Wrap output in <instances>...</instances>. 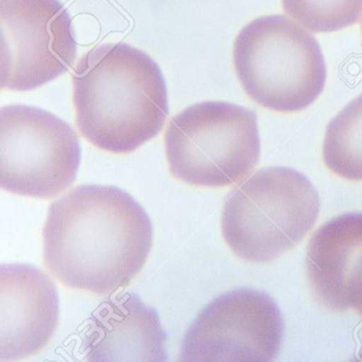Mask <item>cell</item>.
Instances as JSON below:
<instances>
[{
  "mask_svg": "<svg viewBox=\"0 0 362 362\" xmlns=\"http://www.w3.org/2000/svg\"><path fill=\"white\" fill-rule=\"evenodd\" d=\"M74 71L78 128L99 149L130 153L164 128L166 81L146 52L128 44H103L84 54Z\"/></svg>",
  "mask_w": 362,
  "mask_h": 362,
  "instance_id": "7a4b0ae2",
  "label": "cell"
},
{
  "mask_svg": "<svg viewBox=\"0 0 362 362\" xmlns=\"http://www.w3.org/2000/svg\"><path fill=\"white\" fill-rule=\"evenodd\" d=\"M165 150L171 175L188 185L240 184L259 160L257 116L224 101L196 103L171 118Z\"/></svg>",
  "mask_w": 362,
  "mask_h": 362,
  "instance_id": "5b68a950",
  "label": "cell"
},
{
  "mask_svg": "<svg viewBox=\"0 0 362 362\" xmlns=\"http://www.w3.org/2000/svg\"><path fill=\"white\" fill-rule=\"evenodd\" d=\"M320 198L311 182L289 167H264L226 200L221 230L245 262L270 264L302 243L315 226Z\"/></svg>",
  "mask_w": 362,
  "mask_h": 362,
  "instance_id": "3957f363",
  "label": "cell"
},
{
  "mask_svg": "<svg viewBox=\"0 0 362 362\" xmlns=\"http://www.w3.org/2000/svg\"><path fill=\"white\" fill-rule=\"evenodd\" d=\"M0 30L3 90L41 88L77 59L73 22L60 0H0Z\"/></svg>",
  "mask_w": 362,
  "mask_h": 362,
  "instance_id": "ba28073f",
  "label": "cell"
},
{
  "mask_svg": "<svg viewBox=\"0 0 362 362\" xmlns=\"http://www.w3.org/2000/svg\"><path fill=\"white\" fill-rule=\"evenodd\" d=\"M233 60L247 96L271 111H303L325 88L319 42L285 16H260L245 25L235 40Z\"/></svg>",
  "mask_w": 362,
  "mask_h": 362,
  "instance_id": "277c9868",
  "label": "cell"
},
{
  "mask_svg": "<svg viewBox=\"0 0 362 362\" xmlns=\"http://www.w3.org/2000/svg\"><path fill=\"white\" fill-rule=\"evenodd\" d=\"M351 309H354L362 317V275L359 284L356 288L355 293H354Z\"/></svg>",
  "mask_w": 362,
  "mask_h": 362,
  "instance_id": "5bb4252c",
  "label": "cell"
},
{
  "mask_svg": "<svg viewBox=\"0 0 362 362\" xmlns=\"http://www.w3.org/2000/svg\"><path fill=\"white\" fill-rule=\"evenodd\" d=\"M167 334L156 309L135 292L103 300L86 326L82 349L94 362H164Z\"/></svg>",
  "mask_w": 362,
  "mask_h": 362,
  "instance_id": "30bf717a",
  "label": "cell"
},
{
  "mask_svg": "<svg viewBox=\"0 0 362 362\" xmlns=\"http://www.w3.org/2000/svg\"><path fill=\"white\" fill-rule=\"evenodd\" d=\"M361 31H362V21H361Z\"/></svg>",
  "mask_w": 362,
  "mask_h": 362,
  "instance_id": "9a60e30c",
  "label": "cell"
},
{
  "mask_svg": "<svg viewBox=\"0 0 362 362\" xmlns=\"http://www.w3.org/2000/svg\"><path fill=\"white\" fill-rule=\"evenodd\" d=\"M285 321L268 294L230 290L207 304L181 344L183 362H270L283 346Z\"/></svg>",
  "mask_w": 362,
  "mask_h": 362,
  "instance_id": "52a82bcc",
  "label": "cell"
},
{
  "mask_svg": "<svg viewBox=\"0 0 362 362\" xmlns=\"http://www.w3.org/2000/svg\"><path fill=\"white\" fill-rule=\"evenodd\" d=\"M44 262L67 287L105 296L127 287L145 266L153 226L122 188L81 185L48 209Z\"/></svg>",
  "mask_w": 362,
  "mask_h": 362,
  "instance_id": "6da1fadb",
  "label": "cell"
},
{
  "mask_svg": "<svg viewBox=\"0 0 362 362\" xmlns=\"http://www.w3.org/2000/svg\"><path fill=\"white\" fill-rule=\"evenodd\" d=\"M286 14L313 33H336L359 22L362 0H281Z\"/></svg>",
  "mask_w": 362,
  "mask_h": 362,
  "instance_id": "4fadbf2b",
  "label": "cell"
},
{
  "mask_svg": "<svg viewBox=\"0 0 362 362\" xmlns=\"http://www.w3.org/2000/svg\"><path fill=\"white\" fill-rule=\"evenodd\" d=\"M305 270L324 308L334 313L351 309L362 275V213L341 214L322 224L307 245Z\"/></svg>",
  "mask_w": 362,
  "mask_h": 362,
  "instance_id": "8fae6325",
  "label": "cell"
},
{
  "mask_svg": "<svg viewBox=\"0 0 362 362\" xmlns=\"http://www.w3.org/2000/svg\"><path fill=\"white\" fill-rule=\"evenodd\" d=\"M59 317L58 288L49 275L33 264L1 266V361L26 359L39 354L56 332Z\"/></svg>",
  "mask_w": 362,
  "mask_h": 362,
  "instance_id": "9c48e42d",
  "label": "cell"
},
{
  "mask_svg": "<svg viewBox=\"0 0 362 362\" xmlns=\"http://www.w3.org/2000/svg\"><path fill=\"white\" fill-rule=\"evenodd\" d=\"M81 162L79 137L50 112L25 105L0 110V185L7 192L52 199L71 187Z\"/></svg>",
  "mask_w": 362,
  "mask_h": 362,
  "instance_id": "8992f818",
  "label": "cell"
},
{
  "mask_svg": "<svg viewBox=\"0 0 362 362\" xmlns=\"http://www.w3.org/2000/svg\"><path fill=\"white\" fill-rule=\"evenodd\" d=\"M323 160L334 175L349 181L362 182V94L328 124Z\"/></svg>",
  "mask_w": 362,
  "mask_h": 362,
  "instance_id": "7c38bea8",
  "label": "cell"
}]
</instances>
